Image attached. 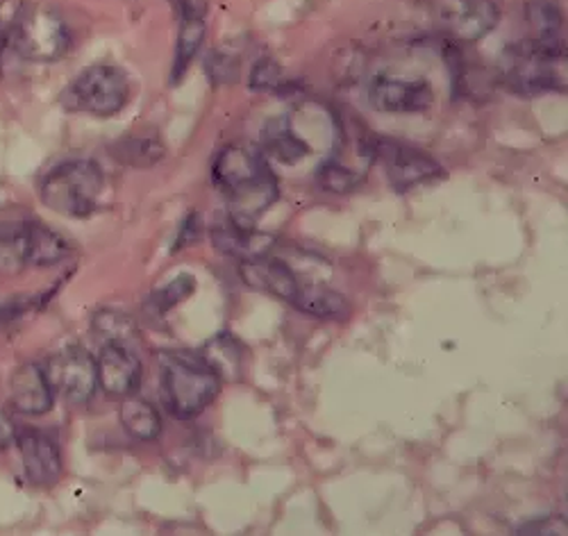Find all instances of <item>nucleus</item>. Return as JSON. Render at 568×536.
I'll return each instance as SVG.
<instances>
[{
    "instance_id": "1",
    "label": "nucleus",
    "mask_w": 568,
    "mask_h": 536,
    "mask_svg": "<svg viewBox=\"0 0 568 536\" xmlns=\"http://www.w3.org/2000/svg\"><path fill=\"white\" fill-rule=\"evenodd\" d=\"M212 180L227 199V219L244 227H255L277 201V180L264 153L248 145H225L212 164Z\"/></svg>"
},
{
    "instance_id": "2",
    "label": "nucleus",
    "mask_w": 568,
    "mask_h": 536,
    "mask_svg": "<svg viewBox=\"0 0 568 536\" xmlns=\"http://www.w3.org/2000/svg\"><path fill=\"white\" fill-rule=\"evenodd\" d=\"M105 175L93 160H69L45 173L39 196L45 208L67 219H87L99 210Z\"/></svg>"
},
{
    "instance_id": "3",
    "label": "nucleus",
    "mask_w": 568,
    "mask_h": 536,
    "mask_svg": "<svg viewBox=\"0 0 568 536\" xmlns=\"http://www.w3.org/2000/svg\"><path fill=\"white\" fill-rule=\"evenodd\" d=\"M221 380L194 353H171L162 360V394L169 412L189 421L196 418L219 396Z\"/></svg>"
},
{
    "instance_id": "4",
    "label": "nucleus",
    "mask_w": 568,
    "mask_h": 536,
    "mask_svg": "<svg viewBox=\"0 0 568 536\" xmlns=\"http://www.w3.org/2000/svg\"><path fill=\"white\" fill-rule=\"evenodd\" d=\"M566 60L564 39L516 41L505 51V80L520 95H539L564 89L559 64Z\"/></svg>"
},
{
    "instance_id": "5",
    "label": "nucleus",
    "mask_w": 568,
    "mask_h": 536,
    "mask_svg": "<svg viewBox=\"0 0 568 536\" xmlns=\"http://www.w3.org/2000/svg\"><path fill=\"white\" fill-rule=\"evenodd\" d=\"M128 75L112 64H93L73 78V82L62 91L60 103L73 114L110 119L128 105Z\"/></svg>"
},
{
    "instance_id": "6",
    "label": "nucleus",
    "mask_w": 568,
    "mask_h": 536,
    "mask_svg": "<svg viewBox=\"0 0 568 536\" xmlns=\"http://www.w3.org/2000/svg\"><path fill=\"white\" fill-rule=\"evenodd\" d=\"M69 28L62 14L45 3H26L12 32L10 51L28 62H55L69 48Z\"/></svg>"
},
{
    "instance_id": "7",
    "label": "nucleus",
    "mask_w": 568,
    "mask_h": 536,
    "mask_svg": "<svg viewBox=\"0 0 568 536\" xmlns=\"http://www.w3.org/2000/svg\"><path fill=\"white\" fill-rule=\"evenodd\" d=\"M364 155L385 169L394 191L400 193L444 173L442 164L435 158L420 149H414V145L405 141L389 136H371L364 143Z\"/></svg>"
},
{
    "instance_id": "8",
    "label": "nucleus",
    "mask_w": 568,
    "mask_h": 536,
    "mask_svg": "<svg viewBox=\"0 0 568 536\" xmlns=\"http://www.w3.org/2000/svg\"><path fill=\"white\" fill-rule=\"evenodd\" d=\"M53 394H60L64 401L73 405H82L97 394V360L84 348L69 346L55 353L43 368Z\"/></svg>"
},
{
    "instance_id": "9",
    "label": "nucleus",
    "mask_w": 568,
    "mask_h": 536,
    "mask_svg": "<svg viewBox=\"0 0 568 536\" xmlns=\"http://www.w3.org/2000/svg\"><path fill=\"white\" fill-rule=\"evenodd\" d=\"M368 103L383 114H420L435 103V89L423 78L377 75L368 84Z\"/></svg>"
},
{
    "instance_id": "10",
    "label": "nucleus",
    "mask_w": 568,
    "mask_h": 536,
    "mask_svg": "<svg viewBox=\"0 0 568 536\" xmlns=\"http://www.w3.org/2000/svg\"><path fill=\"white\" fill-rule=\"evenodd\" d=\"M439 17L453 39L464 43L480 41L500 21L494 0H442Z\"/></svg>"
},
{
    "instance_id": "11",
    "label": "nucleus",
    "mask_w": 568,
    "mask_h": 536,
    "mask_svg": "<svg viewBox=\"0 0 568 536\" xmlns=\"http://www.w3.org/2000/svg\"><path fill=\"white\" fill-rule=\"evenodd\" d=\"M144 375L141 360L123 344H105L97 360L99 386L110 398H128L136 392Z\"/></svg>"
},
{
    "instance_id": "12",
    "label": "nucleus",
    "mask_w": 568,
    "mask_h": 536,
    "mask_svg": "<svg viewBox=\"0 0 568 536\" xmlns=\"http://www.w3.org/2000/svg\"><path fill=\"white\" fill-rule=\"evenodd\" d=\"M14 442L19 446L26 475L32 484L53 486L62 477V455L49 434L26 429L17 434Z\"/></svg>"
},
{
    "instance_id": "13",
    "label": "nucleus",
    "mask_w": 568,
    "mask_h": 536,
    "mask_svg": "<svg viewBox=\"0 0 568 536\" xmlns=\"http://www.w3.org/2000/svg\"><path fill=\"white\" fill-rule=\"evenodd\" d=\"M240 275L246 286L262 291V294H268L284 303H292L301 286L292 266L268 255L240 262Z\"/></svg>"
},
{
    "instance_id": "14",
    "label": "nucleus",
    "mask_w": 568,
    "mask_h": 536,
    "mask_svg": "<svg viewBox=\"0 0 568 536\" xmlns=\"http://www.w3.org/2000/svg\"><path fill=\"white\" fill-rule=\"evenodd\" d=\"M178 12H180V30H178L175 62L171 73L173 82H178L186 73L189 64L194 62L205 41L207 3L205 0H178Z\"/></svg>"
},
{
    "instance_id": "15",
    "label": "nucleus",
    "mask_w": 568,
    "mask_h": 536,
    "mask_svg": "<svg viewBox=\"0 0 568 536\" xmlns=\"http://www.w3.org/2000/svg\"><path fill=\"white\" fill-rule=\"evenodd\" d=\"M53 388L43 368L34 364L19 366L10 377V401L19 414L41 416L53 409Z\"/></svg>"
},
{
    "instance_id": "16",
    "label": "nucleus",
    "mask_w": 568,
    "mask_h": 536,
    "mask_svg": "<svg viewBox=\"0 0 568 536\" xmlns=\"http://www.w3.org/2000/svg\"><path fill=\"white\" fill-rule=\"evenodd\" d=\"M212 246L227 257L244 262L268 255V251L273 249V236L227 219L225 223L212 227Z\"/></svg>"
},
{
    "instance_id": "17",
    "label": "nucleus",
    "mask_w": 568,
    "mask_h": 536,
    "mask_svg": "<svg viewBox=\"0 0 568 536\" xmlns=\"http://www.w3.org/2000/svg\"><path fill=\"white\" fill-rule=\"evenodd\" d=\"M262 151L264 155L282 162V164H298L305 160L312 149L310 143L298 136V132L292 128V121L277 117L271 119L262 130Z\"/></svg>"
},
{
    "instance_id": "18",
    "label": "nucleus",
    "mask_w": 568,
    "mask_h": 536,
    "mask_svg": "<svg viewBox=\"0 0 568 536\" xmlns=\"http://www.w3.org/2000/svg\"><path fill=\"white\" fill-rule=\"evenodd\" d=\"M292 305L312 318L325 321H344L353 314V307L344 294L321 284H301Z\"/></svg>"
},
{
    "instance_id": "19",
    "label": "nucleus",
    "mask_w": 568,
    "mask_h": 536,
    "mask_svg": "<svg viewBox=\"0 0 568 536\" xmlns=\"http://www.w3.org/2000/svg\"><path fill=\"white\" fill-rule=\"evenodd\" d=\"M203 362L219 375V380H240L244 368V348L232 334L221 332L210 338L199 353Z\"/></svg>"
},
{
    "instance_id": "20",
    "label": "nucleus",
    "mask_w": 568,
    "mask_h": 536,
    "mask_svg": "<svg viewBox=\"0 0 568 536\" xmlns=\"http://www.w3.org/2000/svg\"><path fill=\"white\" fill-rule=\"evenodd\" d=\"M71 253L69 241L43 223L28 221V260L30 266H53L67 260Z\"/></svg>"
},
{
    "instance_id": "21",
    "label": "nucleus",
    "mask_w": 568,
    "mask_h": 536,
    "mask_svg": "<svg viewBox=\"0 0 568 536\" xmlns=\"http://www.w3.org/2000/svg\"><path fill=\"white\" fill-rule=\"evenodd\" d=\"M164 143L153 134H132L112 145V158L132 169H151L164 160Z\"/></svg>"
},
{
    "instance_id": "22",
    "label": "nucleus",
    "mask_w": 568,
    "mask_h": 536,
    "mask_svg": "<svg viewBox=\"0 0 568 536\" xmlns=\"http://www.w3.org/2000/svg\"><path fill=\"white\" fill-rule=\"evenodd\" d=\"M119 418L123 429L136 442H155L162 432V416L158 407L144 398H123Z\"/></svg>"
},
{
    "instance_id": "23",
    "label": "nucleus",
    "mask_w": 568,
    "mask_h": 536,
    "mask_svg": "<svg viewBox=\"0 0 568 536\" xmlns=\"http://www.w3.org/2000/svg\"><path fill=\"white\" fill-rule=\"evenodd\" d=\"M30 269L28 223H0V273H21Z\"/></svg>"
},
{
    "instance_id": "24",
    "label": "nucleus",
    "mask_w": 568,
    "mask_h": 536,
    "mask_svg": "<svg viewBox=\"0 0 568 536\" xmlns=\"http://www.w3.org/2000/svg\"><path fill=\"white\" fill-rule=\"evenodd\" d=\"M526 19L537 39H561L564 14L557 0H528Z\"/></svg>"
},
{
    "instance_id": "25",
    "label": "nucleus",
    "mask_w": 568,
    "mask_h": 536,
    "mask_svg": "<svg viewBox=\"0 0 568 536\" xmlns=\"http://www.w3.org/2000/svg\"><path fill=\"white\" fill-rule=\"evenodd\" d=\"M93 332L99 336H103L108 344H123L128 346L130 341L136 338V325L128 314L114 312V310H105L93 316Z\"/></svg>"
},
{
    "instance_id": "26",
    "label": "nucleus",
    "mask_w": 568,
    "mask_h": 536,
    "mask_svg": "<svg viewBox=\"0 0 568 536\" xmlns=\"http://www.w3.org/2000/svg\"><path fill=\"white\" fill-rule=\"evenodd\" d=\"M364 175L335 162V160H327L318 166L316 171V182L323 191H329V193H351L355 191L359 184H362Z\"/></svg>"
},
{
    "instance_id": "27",
    "label": "nucleus",
    "mask_w": 568,
    "mask_h": 536,
    "mask_svg": "<svg viewBox=\"0 0 568 536\" xmlns=\"http://www.w3.org/2000/svg\"><path fill=\"white\" fill-rule=\"evenodd\" d=\"M194 291H196V280L192 275H178L166 286L155 291V294L151 296V305L155 307L158 314H164V312L173 310L178 303H182L184 299L192 296Z\"/></svg>"
},
{
    "instance_id": "28",
    "label": "nucleus",
    "mask_w": 568,
    "mask_h": 536,
    "mask_svg": "<svg viewBox=\"0 0 568 536\" xmlns=\"http://www.w3.org/2000/svg\"><path fill=\"white\" fill-rule=\"evenodd\" d=\"M205 71L216 84H230L240 78V60L223 51H212L205 60Z\"/></svg>"
},
{
    "instance_id": "29",
    "label": "nucleus",
    "mask_w": 568,
    "mask_h": 536,
    "mask_svg": "<svg viewBox=\"0 0 568 536\" xmlns=\"http://www.w3.org/2000/svg\"><path fill=\"white\" fill-rule=\"evenodd\" d=\"M248 84L255 91H277L284 84V78H282L280 67L273 60L264 58V60L255 62Z\"/></svg>"
},
{
    "instance_id": "30",
    "label": "nucleus",
    "mask_w": 568,
    "mask_h": 536,
    "mask_svg": "<svg viewBox=\"0 0 568 536\" xmlns=\"http://www.w3.org/2000/svg\"><path fill=\"white\" fill-rule=\"evenodd\" d=\"M566 520L564 518H557V516H544V518H535V520H528L520 525L516 532L518 534H546V536H564L566 534Z\"/></svg>"
},
{
    "instance_id": "31",
    "label": "nucleus",
    "mask_w": 568,
    "mask_h": 536,
    "mask_svg": "<svg viewBox=\"0 0 568 536\" xmlns=\"http://www.w3.org/2000/svg\"><path fill=\"white\" fill-rule=\"evenodd\" d=\"M201 230H203L201 214H189L180 227L173 251H180V249H186V246H192V243H196L201 239Z\"/></svg>"
},
{
    "instance_id": "32",
    "label": "nucleus",
    "mask_w": 568,
    "mask_h": 536,
    "mask_svg": "<svg viewBox=\"0 0 568 536\" xmlns=\"http://www.w3.org/2000/svg\"><path fill=\"white\" fill-rule=\"evenodd\" d=\"M14 438H17V432H14L12 421L0 414V451L10 448L14 444Z\"/></svg>"
}]
</instances>
